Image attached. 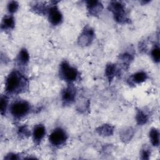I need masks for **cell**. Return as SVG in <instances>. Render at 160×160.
Here are the masks:
<instances>
[{
  "mask_svg": "<svg viewBox=\"0 0 160 160\" xmlns=\"http://www.w3.org/2000/svg\"><path fill=\"white\" fill-rule=\"evenodd\" d=\"M8 105V99L5 96H1V113L4 114L6 112Z\"/></svg>",
  "mask_w": 160,
  "mask_h": 160,
  "instance_id": "20",
  "label": "cell"
},
{
  "mask_svg": "<svg viewBox=\"0 0 160 160\" xmlns=\"http://www.w3.org/2000/svg\"><path fill=\"white\" fill-rule=\"evenodd\" d=\"M109 8L113 12L116 21L119 23H125L128 21L125 14L124 6L121 2L112 1L110 3Z\"/></svg>",
  "mask_w": 160,
  "mask_h": 160,
  "instance_id": "2",
  "label": "cell"
},
{
  "mask_svg": "<svg viewBox=\"0 0 160 160\" xmlns=\"http://www.w3.org/2000/svg\"><path fill=\"white\" fill-rule=\"evenodd\" d=\"M147 78H148L147 74L143 71H141V72H138L132 75V81L134 83L139 84L145 81Z\"/></svg>",
  "mask_w": 160,
  "mask_h": 160,
  "instance_id": "15",
  "label": "cell"
},
{
  "mask_svg": "<svg viewBox=\"0 0 160 160\" xmlns=\"http://www.w3.org/2000/svg\"><path fill=\"white\" fill-rule=\"evenodd\" d=\"M106 76L109 81H111L116 74V67L114 64H109L106 66L105 71Z\"/></svg>",
  "mask_w": 160,
  "mask_h": 160,
  "instance_id": "16",
  "label": "cell"
},
{
  "mask_svg": "<svg viewBox=\"0 0 160 160\" xmlns=\"http://www.w3.org/2000/svg\"><path fill=\"white\" fill-rule=\"evenodd\" d=\"M62 19V14L56 6L51 7L49 10V20L53 25L59 24Z\"/></svg>",
  "mask_w": 160,
  "mask_h": 160,
  "instance_id": "7",
  "label": "cell"
},
{
  "mask_svg": "<svg viewBox=\"0 0 160 160\" xmlns=\"http://www.w3.org/2000/svg\"><path fill=\"white\" fill-rule=\"evenodd\" d=\"M60 75L64 80L72 82L77 79L78 71L66 61H63L60 66Z\"/></svg>",
  "mask_w": 160,
  "mask_h": 160,
  "instance_id": "4",
  "label": "cell"
},
{
  "mask_svg": "<svg viewBox=\"0 0 160 160\" xmlns=\"http://www.w3.org/2000/svg\"><path fill=\"white\" fill-rule=\"evenodd\" d=\"M8 157H6V159H18V157L16 156V155L15 154H9V155H8Z\"/></svg>",
  "mask_w": 160,
  "mask_h": 160,
  "instance_id": "24",
  "label": "cell"
},
{
  "mask_svg": "<svg viewBox=\"0 0 160 160\" xmlns=\"http://www.w3.org/2000/svg\"><path fill=\"white\" fill-rule=\"evenodd\" d=\"M67 139L65 131L61 128L55 129L49 136V141L54 146L59 147L63 144Z\"/></svg>",
  "mask_w": 160,
  "mask_h": 160,
  "instance_id": "5",
  "label": "cell"
},
{
  "mask_svg": "<svg viewBox=\"0 0 160 160\" xmlns=\"http://www.w3.org/2000/svg\"><path fill=\"white\" fill-rule=\"evenodd\" d=\"M136 118L138 124H140V125L146 124L147 122V121H148V116L141 110L138 111Z\"/></svg>",
  "mask_w": 160,
  "mask_h": 160,
  "instance_id": "17",
  "label": "cell"
},
{
  "mask_svg": "<svg viewBox=\"0 0 160 160\" xmlns=\"http://www.w3.org/2000/svg\"><path fill=\"white\" fill-rule=\"evenodd\" d=\"M6 91L9 94H18L23 92L28 85L25 77L19 71L11 72L6 81Z\"/></svg>",
  "mask_w": 160,
  "mask_h": 160,
  "instance_id": "1",
  "label": "cell"
},
{
  "mask_svg": "<svg viewBox=\"0 0 160 160\" xmlns=\"http://www.w3.org/2000/svg\"><path fill=\"white\" fill-rule=\"evenodd\" d=\"M94 38V31L89 27H86L78 39V43L81 46H88Z\"/></svg>",
  "mask_w": 160,
  "mask_h": 160,
  "instance_id": "6",
  "label": "cell"
},
{
  "mask_svg": "<svg viewBox=\"0 0 160 160\" xmlns=\"http://www.w3.org/2000/svg\"><path fill=\"white\" fill-rule=\"evenodd\" d=\"M29 59V56L27 50L26 49H22L18 56L17 60L18 63L19 64L25 65L28 62Z\"/></svg>",
  "mask_w": 160,
  "mask_h": 160,
  "instance_id": "12",
  "label": "cell"
},
{
  "mask_svg": "<svg viewBox=\"0 0 160 160\" xmlns=\"http://www.w3.org/2000/svg\"><path fill=\"white\" fill-rule=\"evenodd\" d=\"M14 27V20L12 16H6L2 19L1 28L2 29H12Z\"/></svg>",
  "mask_w": 160,
  "mask_h": 160,
  "instance_id": "11",
  "label": "cell"
},
{
  "mask_svg": "<svg viewBox=\"0 0 160 160\" xmlns=\"http://www.w3.org/2000/svg\"><path fill=\"white\" fill-rule=\"evenodd\" d=\"M30 109L29 103L25 101H16L11 106V112L16 118H21L28 114Z\"/></svg>",
  "mask_w": 160,
  "mask_h": 160,
  "instance_id": "3",
  "label": "cell"
},
{
  "mask_svg": "<svg viewBox=\"0 0 160 160\" xmlns=\"http://www.w3.org/2000/svg\"><path fill=\"white\" fill-rule=\"evenodd\" d=\"M149 154H150V152L149 151H148V149H144L142 152V159H149Z\"/></svg>",
  "mask_w": 160,
  "mask_h": 160,
  "instance_id": "23",
  "label": "cell"
},
{
  "mask_svg": "<svg viewBox=\"0 0 160 160\" xmlns=\"http://www.w3.org/2000/svg\"><path fill=\"white\" fill-rule=\"evenodd\" d=\"M97 132L102 136H110L113 132V127L109 124H104L96 129Z\"/></svg>",
  "mask_w": 160,
  "mask_h": 160,
  "instance_id": "14",
  "label": "cell"
},
{
  "mask_svg": "<svg viewBox=\"0 0 160 160\" xmlns=\"http://www.w3.org/2000/svg\"><path fill=\"white\" fill-rule=\"evenodd\" d=\"M121 59L123 61L124 64H129V62H131V60H132V58L131 54H127V53H124L121 56Z\"/></svg>",
  "mask_w": 160,
  "mask_h": 160,
  "instance_id": "21",
  "label": "cell"
},
{
  "mask_svg": "<svg viewBox=\"0 0 160 160\" xmlns=\"http://www.w3.org/2000/svg\"><path fill=\"white\" fill-rule=\"evenodd\" d=\"M46 134V129L43 125L39 124L35 126L33 131V138L35 141L37 142H40V141L44 138Z\"/></svg>",
  "mask_w": 160,
  "mask_h": 160,
  "instance_id": "10",
  "label": "cell"
},
{
  "mask_svg": "<svg viewBox=\"0 0 160 160\" xmlns=\"http://www.w3.org/2000/svg\"><path fill=\"white\" fill-rule=\"evenodd\" d=\"M151 56L156 62H158L160 59V51L158 46L154 47L151 51Z\"/></svg>",
  "mask_w": 160,
  "mask_h": 160,
  "instance_id": "18",
  "label": "cell"
},
{
  "mask_svg": "<svg viewBox=\"0 0 160 160\" xmlns=\"http://www.w3.org/2000/svg\"><path fill=\"white\" fill-rule=\"evenodd\" d=\"M76 96V90L72 85H69L62 92V99L65 104H70L74 101Z\"/></svg>",
  "mask_w": 160,
  "mask_h": 160,
  "instance_id": "8",
  "label": "cell"
},
{
  "mask_svg": "<svg viewBox=\"0 0 160 160\" xmlns=\"http://www.w3.org/2000/svg\"><path fill=\"white\" fill-rule=\"evenodd\" d=\"M149 138L151 143L154 146H158L159 144V133L156 128H152L149 131Z\"/></svg>",
  "mask_w": 160,
  "mask_h": 160,
  "instance_id": "13",
  "label": "cell"
},
{
  "mask_svg": "<svg viewBox=\"0 0 160 160\" xmlns=\"http://www.w3.org/2000/svg\"><path fill=\"white\" fill-rule=\"evenodd\" d=\"M86 3L88 12L92 16L98 15L102 9V5L99 1H88Z\"/></svg>",
  "mask_w": 160,
  "mask_h": 160,
  "instance_id": "9",
  "label": "cell"
},
{
  "mask_svg": "<svg viewBox=\"0 0 160 160\" xmlns=\"http://www.w3.org/2000/svg\"><path fill=\"white\" fill-rule=\"evenodd\" d=\"M18 6H19L18 3L16 1H11L9 2V4L8 5V9L9 12L14 13L18 10Z\"/></svg>",
  "mask_w": 160,
  "mask_h": 160,
  "instance_id": "19",
  "label": "cell"
},
{
  "mask_svg": "<svg viewBox=\"0 0 160 160\" xmlns=\"http://www.w3.org/2000/svg\"><path fill=\"white\" fill-rule=\"evenodd\" d=\"M19 134H22V135H29V132L26 126H22L19 129Z\"/></svg>",
  "mask_w": 160,
  "mask_h": 160,
  "instance_id": "22",
  "label": "cell"
}]
</instances>
